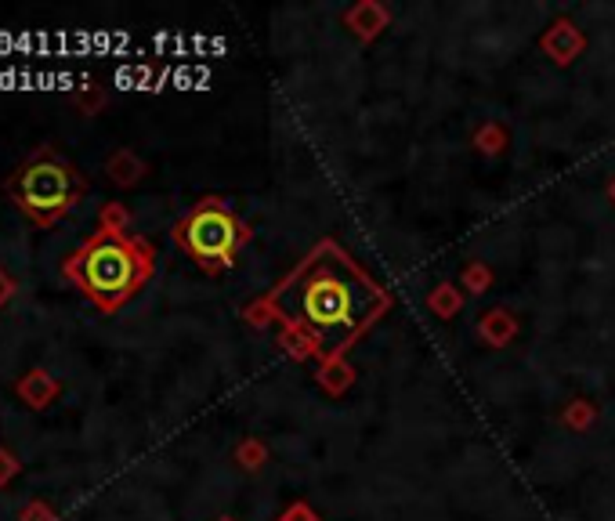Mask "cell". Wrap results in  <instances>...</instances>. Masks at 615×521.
<instances>
[{
  "label": "cell",
  "instance_id": "cell-1",
  "mask_svg": "<svg viewBox=\"0 0 615 521\" xmlns=\"http://www.w3.org/2000/svg\"><path fill=\"white\" fill-rule=\"evenodd\" d=\"M384 304V286L373 283L337 243H322L272 294L279 319L301 330L326 355L348 348L384 312Z\"/></svg>",
  "mask_w": 615,
  "mask_h": 521
},
{
  "label": "cell",
  "instance_id": "cell-2",
  "mask_svg": "<svg viewBox=\"0 0 615 521\" xmlns=\"http://www.w3.org/2000/svg\"><path fill=\"white\" fill-rule=\"evenodd\" d=\"M69 272L76 275V283L84 286L87 294L95 297L102 308L113 312V308H120V304L142 286V279L152 272V261L142 247L127 243L123 236L105 232V236H98L84 254L73 257V268H69Z\"/></svg>",
  "mask_w": 615,
  "mask_h": 521
},
{
  "label": "cell",
  "instance_id": "cell-3",
  "mask_svg": "<svg viewBox=\"0 0 615 521\" xmlns=\"http://www.w3.org/2000/svg\"><path fill=\"white\" fill-rule=\"evenodd\" d=\"M11 192H15V199H19V207L26 214H33L37 221L48 225V221L62 218L73 207V199L80 196V181L73 178L66 163L37 160L15 174Z\"/></svg>",
  "mask_w": 615,
  "mask_h": 521
},
{
  "label": "cell",
  "instance_id": "cell-4",
  "mask_svg": "<svg viewBox=\"0 0 615 521\" xmlns=\"http://www.w3.org/2000/svg\"><path fill=\"white\" fill-rule=\"evenodd\" d=\"M174 239L196 257L199 265H228L236 257L239 243L246 239V232L221 203H203L181 221Z\"/></svg>",
  "mask_w": 615,
  "mask_h": 521
}]
</instances>
